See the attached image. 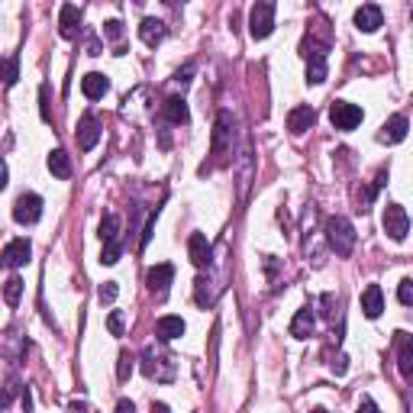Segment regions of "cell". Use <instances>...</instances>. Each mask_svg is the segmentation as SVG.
Listing matches in <instances>:
<instances>
[{
	"instance_id": "obj_1",
	"label": "cell",
	"mask_w": 413,
	"mask_h": 413,
	"mask_svg": "<svg viewBox=\"0 0 413 413\" xmlns=\"http://www.w3.org/2000/svg\"><path fill=\"white\" fill-rule=\"evenodd\" d=\"M326 243L336 255H352L355 249V226H352L346 216H329L326 220Z\"/></svg>"
},
{
	"instance_id": "obj_2",
	"label": "cell",
	"mask_w": 413,
	"mask_h": 413,
	"mask_svg": "<svg viewBox=\"0 0 413 413\" xmlns=\"http://www.w3.org/2000/svg\"><path fill=\"white\" fill-rule=\"evenodd\" d=\"M275 30V3L271 0H258L249 13V32L252 39H268Z\"/></svg>"
},
{
	"instance_id": "obj_3",
	"label": "cell",
	"mask_w": 413,
	"mask_h": 413,
	"mask_svg": "<svg viewBox=\"0 0 413 413\" xmlns=\"http://www.w3.org/2000/svg\"><path fill=\"white\" fill-rule=\"evenodd\" d=\"M381 226H384V233H388V239L403 243L407 233H410V216H407V210H403L401 203H388L381 216Z\"/></svg>"
},
{
	"instance_id": "obj_4",
	"label": "cell",
	"mask_w": 413,
	"mask_h": 413,
	"mask_svg": "<svg viewBox=\"0 0 413 413\" xmlns=\"http://www.w3.org/2000/svg\"><path fill=\"white\" fill-rule=\"evenodd\" d=\"M142 371H146V378H155V381H171V378H175V361H171V355H165V352H155L152 346H148V349L142 352Z\"/></svg>"
},
{
	"instance_id": "obj_5",
	"label": "cell",
	"mask_w": 413,
	"mask_h": 413,
	"mask_svg": "<svg viewBox=\"0 0 413 413\" xmlns=\"http://www.w3.org/2000/svg\"><path fill=\"white\" fill-rule=\"evenodd\" d=\"M361 107L359 104H349V100H333V107H329V123L336 129H342V133H352V129L361 123Z\"/></svg>"
},
{
	"instance_id": "obj_6",
	"label": "cell",
	"mask_w": 413,
	"mask_h": 413,
	"mask_svg": "<svg viewBox=\"0 0 413 413\" xmlns=\"http://www.w3.org/2000/svg\"><path fill=\"white\" fill-rule=\"evenodd\" d=\"M39 216H43V197L39 194H20L13 203V220L23 223V226H32V223H39Z\"/></svg>"
},
{
	"instance_id": "obj_7",
	"label": "cell",
	"mask_w": 413,
	"mask_h": 413,
	"mask_svg": "<svg viewBox=\"0 0 413 413\" xmlns=\"http://www.w3.org/2000/svg\"><path fill=\"white\" fill-rule=\"evenodd\" d=\"M233 113L230 110H220L216 113V126H213V155H226V148L233 142Z\"/></svg>"
},
{
	"instance_id": "obj_8",
	"label": "cell",
	"mask_w": 413,
	"mask_h": 413,
	"mask_svg": "<svg viewBox=\"0 0 413 413\" xmlns=\"http://www.w3.org/2000/svg\"><path fill=\"white\" fill-rule=\"evenodd\" d=\"M394 346H397V368L407 381H413V336L394 333Z\"/></svg>"
},
{
	"instance_id": "obj_9",
	"label": "cell",
	"mask_w": 413,
	"mask_h": 413,
	"mask_svg": "<svg viewBox=\"0 0 413 413\" xmlns=\"http://www.w3.org/2000/svg\"><path fill=\"white\" fill-rule=\"evenodd\" d=\"M407 129H410L407 117H403V113H394V117L381 126V133H378V142H384V146H397V142L407 139Z\"/></svg>"
},
{
	"instance_id": "obj_10",
	"label": "cell",
	"mask_w": 413,
	"mask_h": 413,
	"mask_svg": "<svg viewBox=\"0 0 413 413\" xmlns=\"http://www.w3.org/2000/svg\"><path fill=\"white\" fill-rule=\"evenodd\" d=\"M32 255V245L30 239H10V243L3 245V265L7 268H23L30 262Z\"/></svg>"
},
{
	"instance_id": "obj_11",
	"label": "cell",
	"mask_w": 413,
	"mask_h": 413,
	"mask_svg": "<svg viewBox=\"0 0 413 413\" xmlns=\"http://www.w3.org/2000/svg\"><path fill=\"white\" fill-rule=\"evenodd\" d=\"M188 255H191V262L197 268H210L213 245L207 243V236H203V233H191V239H188Z\"/></svg>"
},
{
	"instance_id": "obj_12",
	"label": "cell",
	"mask_w": 413,
	"mask_h": 413,
	"mask_svg": "<svg viewBox=\"0 0 413 413\" xmlns=\"http://www.w3.org/2000/svg\"><path fill=\"white\" fill-rule=\"evenodd\" d=\"M97 139H100V123H97L94 113H85L81 123H78V148L81 152H91L97 146Z\"/></svg>"
},
{
	"instance_id": "obj_13",
	"label": "cell",
	"mask_w": 413,
	"mask_h": 413,
	"mask_svg": "<svg viewBox=\"0 0 413 413\" xmlns=\"http://www.w3.org/2000/svg\"><path fill=\"white\" fill-rule=\"evenodd\" d=\"M146 281H148V291L159 297H165L168 294V284L175 281V268L171 265H155V268H148V275H146Z\"/></svg>"
},
{
	"instance_id": "obj_14",
	"label": "cell",
	"mask_w": 413,
	"mask_h": 413,
	"mask_svg": "<svg viewBox=\"0 0 413 413\" xmlns=\"http://www.w3.org/2000/svg\"><path fill=\"white\" fill-rule=\"evenodd\" d=\"M381 23H384V13H381V7H378V3H361L359 10H355V30L375 32Z\"/></svg>"
},
{
	"instance_id": "obj_15",
	"label": "cell",
	"mask_w": 413,
	"mask_h": 413,
	"mask_svg": "<svg viewBox=\"0 0 413 413\" xmlns=\"http://www.w3.org/2000/svg\"><path fill=\"white\" fill-rule=\"evenodd\" d=\"M317 123V110L310 104H304V107H294L291 113H287V129L294 133V136H300V133H307L310 126Z\"/></svg>"
},
{
	"instance_id": "obj_16",
	"label": "cell",
	"mask_w": 413,
	"mask_h": 413,
	"mask_svg": "<svg viewBox=\"0 0 413 413\" xmlns=\"http://www.w3.org/2000/svg\"><path fill=\"white\" fill-rule=\"evenodd\" d=\"M313 326H317V317H313V310L310 307H300L291 320V336L294 339H310L313 336Z\"/></svg>"
},
{
	"instance_id": "obj_17",
	"label": "cell",
	"mask_w": 413,
	"mask_h": 413,
	"mask_svg": "<svg viewBox=\"0 0 413 413\" xmlns=\"http://www.w3.org/2000/svg\"><path fill=\"white\" fill-rule=\"evenodd\" d=\"M384 310V294L378 284H368L365 291H361V313L368 320H378Z\"/></svg>"
},
{
	"instance_id": "obj_18",
	"label": "cell",
	"mask_w": 413,
	"mask_h": 413,
	"mask_svg": "<svg viewBox=\"0 0 413 413\" xmlns=\"http://www.w3.org/2000/svg\"><path fill=\"white\" fill-rule=\"evenodd\" d=\"M58 26H62L65 39H74V36H78V26H81V10H78L74 3H62V10H58Z\"/></svg>"
},
{
	"instance_id": "obj_19",
	"label": "cell",
	"mask_w": 413,
	"mask_h": 413,
	"mask_svg": "<svg viewBox=\"0 0 413 413\" xmlns=\"http://www.w3.org/2000/svg\"><path fill=\"white\" fill-rule=\"evenodd\" d=\"M161 113H165V120L175 123V126H184V123L191 120V110H188V104H184L181 97H168V100L161 104Z\"/></svg>"
},
{
	"instance_id": "obj_20",
	"label": "cell",
	"mask_w": 413,
	"mask_h": 413,
	"mask_svg": "<svg viewBox=\"0 0 413 413\" xmlns=\"http://www.w3.org/2000/svg\"><path fill=\"white\" fill-rule=\"evenodd\" d=\"M81 91H85L87 100H100V97L110 91V81H107L100 71H91V74H85V78H81Z\"/></svg>"
},
{
	"instance_id": "obj_21",
	"label": "cell",
	"mask_w": 413,
	"mask_h": 413,
	"mask_svg": "<svg viewBox=\"0 0 413 413\" xmlns=\"http://www.w3.org/2000/svg\"><path fill=\"white\" fill-rule=\"evenodd\" d=\"M155 336H159L161 342H171V339H178V336H184V320L181 317H159L155 320Z\"/></svg>"
},
{
	"instance_id": "obj_22",
	"label": "cell",
	"mask_w": 413,
	"mask_h": 413,
	"mask_svg": "<svg viewBox=\"0 0 413 413\" xmlns=\"http://www.w3.org/2000/svg\"><path fill=\"white\" fill-rule=\"evenodd\" d=\"M194 300H197V307H201V310L213 307L216 291H213V281L207 275H197V281H194Z\"/></svg>"
},
{
	"instance_id": "obj_23",
	"label": "cell",
	"mask_w": 413,
	"mask_h": 413,
	"mask_svg": "<svg viewBox=\"0 0 413 413\" xmlns=\"http://www.w3.org/2000/svg\"><path fill=\"white\" fill-rule=\"evenodd\" d=\"M139 36H142V43L146 45H159L161 39H165V23L146 16V20L139 23Z\"/></svg>"
},
{
	"instance_id": "obj_24",
	"label": "cell",
	"mask_w": 413,
	"mask_h": 413,
	"mask_svg": "<svg viewBox=\"0 0 413 413\" xmlns=\"http://www.w3.org/2000/svg\"><path fill=\"white\" fill-rule=\"evenodd\" d=\"M49 171H52L55 178H71V155L65 152V148H55L52 155H49Z\"/></svg>"
},
{
	"instance_id": "obj_25",
	"label": "cell",
	"mask_w": 413,
	"mask_h": 413,
	"mask_svg": "<svg viewBox=\"0 0 413 413\" xmlns=\"http://www.w3.org/2000/svg\"><path fill=\"white\" fill-rule=\"evenodd\" d=\"M100 239L107 243H120V216L117 213H107L104 220H100Z\"/></svg>"
},
{
	"instance_id": "obj_26",
	"label": "cell",
	"mask_w": 413,
	"mask_h": 413,
	"mask_svg": "<svg viewBox=\"0 0 413 413\" xmlns=\"http://www.w3.org/2000/svg\"><path fill=\"white\" fill-rule=\"evenodd\" d=\"M23 297V281L16 275L7 278V284H3V300H7V307H16Z\"/></svg>"
},
{
	"instance_id": "obj_27",
	"label": "cell",
	"mask_w": 413,
	"mask_h": 413,
	"mask_svg": "<svg viewBox=\"0 0 413 413\" xmlns=\"http://www.w3.org/2000/svg\"><path fill=\"white\" fill-rule=\"evenodd\" d=\"M326 81V62H307V85H323Z\"/></svg>"
},
{
	"instance_id": "obj_28",
	"label": "cell",
	"mask_w": 413,
	"mask_h": 413,
	"mask_svg": "<svg viewBox=\"0 0 413 413\" xmlns=\"http://www.w3.org/2000/svg\"><path fill=\"white\" fill-rule=\"evenodd\" d=\"M133 355H129V352H120V359H117V378L120 381H129V375H133V368H136V365H133Z\"/></svg>"
},
{
	"instance_id": "obj_29",
	"label": "cell",
	"mask_w": 413,
	"mask_h": 413,
	"mask_svg": "<svg viewBox=\"0 0 413 413\" xmlns=\"http://www.w3.org/2000/svg\"><path fill=\"white\" fill-rule=\"evenodd\" d=\"M16 78H20V58H16V55H10V58H7V65H3V85L13 87V85H16Z\"/></svg>"
},
{
	"instance_id": "obj_30",
	"label": "cell",
	"mask_w": 413,
	"mask_h": 413,
	"mask_svg": "<svg viewBox=\"0 0 413 413\" xmlns=\"http://www.w3.org/2000/svg\"><path fill=\"white\" fill-rule=\"evenodd\" d=\"M97 297H100V304H113L120 297V284L117 281H104V284L97 287Z\"/></svg>"
},
{
	"instance_id": "obj_31",
	"label": "cell",
	"mask_w": 413,
	"mask_h": 413,
	"mask_svg": "<svg viewBox=\"0 0 413 413\" xmlns=\"http://www.w3.org/2000/svg\"><path fill=\"white\" fill-rule=\"evenodd\" d=\"M120 255H123V243H107L104 252H100V262H104V265H117Z\"/></svg>"
},
{
	"instance_id": "obj_32",
	"label": "cell",
	"mask_w": 413,
	"mask_h": 413,
	"mask_svg": "<svg viewBox=\"0 0 413 413\" xmlns=\"http://www.w3.org/2000/svg\"><path fill=\"white\" fill-rule=\"evenodd\" d=\"M107 329H110L113 336H123V333H126V320H123V313H120V310H113V313L107 317Z\"/></svg>"
},
{
	"instance_id": "obj_33",
	"label": "cell",
	"mask_w": 413,
	"mask_h": 413,
	"mask_svg": "<svg viewBox=\"0 0 413 413\" xmlns=\"http://www.w3.org/2000/svg\"><path fill=\"white\" fill-rule=\"evenodd\" d=\"M397 300H401L403 307H413V281L410 278H403L401 284H397Z\"/></svg>"
},
{
	"instance_id": "obj_34",
	"label": "cell",
	"mask_w": 413,
	"mask_h": 413,
	"mask_svg": "<svg viewBox=\"0 0 413 413\" xmlns=\"http://www.w3.org/2000/svg\"><path fill=\"white\" fill-rule=\"evenodd\" d=\"M39 113H43V120L49 123L52 120V110H49V85L39 87Z\"/></svg>"
},
{
	"instance_id": "obj_35",
	"label": "cell",
	"mask_w": 413,
	"mask_h": 413,
	"mask_svg": "<svg viewBox=\"0 0 413 413\" xmlns=\"http://www.w3.org/2000/svg\"><path fill=\"white\" fill-rule=\"evenodd\" d=\"M155 220H159V210L155 213H148V220H146V230H142V239H139V245L146 249L148 239H152V233H155Z\"/></svg>"
},
{
	"instance_id": "obj_36",
	"label": "cell",
	"mask_w": 413,
	"mask_h": 413,
	"mask_svg": "<svg viewBox=\"0 0 413 413\" xmlns=\"http://www.w3.org/2000/svg\"><path fill=\"white\" fill-rule=\"evenodd\" d=\"M104 36L117 43L120 36H123V23H120V20H107V23H104Z\"/></svg>"
},
{
	"instance_id": "obj_37",
	"label": "cell",
	"mask_w": 413,
	"mask_h": 413,
	"mask_svg": "<svg viewBox=\"0 0 413 413\" xmlns=\"http://www.w3.org/2000/svg\"><path fill=\"white\" fill-rule=\"evenodd\" d=\"M191 74H194V65H184V68L175 74V81H178V85H188V81H191Z\"/></svg>"
},
{
	"instance_id": "obj_38",
	"label": "cell",
	"mask_w": 413,
	"mask_h": 413,
	"mask_svg": "<svg viewBox=\"0 0 413 413\" xmlns=\"http://www.w3.org/2000/svg\"><path fill=\"white\" fill-rule=\"evenodd\" d=\"M333 371H336V375H346V371H349V359H346V355H339V359L333 361Z\"/></svg>"
},
{
	"instance_id": "obj_39",
	"label": "cell",
	"mask_w": 413,
	"mask_h": 413,
	"mask_svg": "<svg viewBox=\"0 0 413 413\" xmlns=\"http://www.w3.org/2000/svg\"><path fill=\"white\" fill-rule=\"evenodd\" d=\"M359 413H381V410H378V403L371 401V397H365V401H361V407H359Z\"/></svg>"
},
{
	"instance_id": "obj_40",
	"label": "cell",
	"mask_w": 413,
	"mask_h": 413,
	"mask_svg": "<svg viewBox=\"0 0 413 413\" xmlns=\"http://www.w3.org/2000/svg\"><path fill=\"white\" fill-rule=\"evenodd\" d=\"M117 413H136V403H133V401H120L117 403Z\"/></svg>"
},
{
	"instance_id": "obj_41",
	"label": "cell",
	"mask_w": 413,
	"mask_h": 413,
	"mask_svg": "<svg viewBox=\"0 0 413 413\" xmlns=\"http://www.w3.org/2000/svg\"><path fill=\"white\" fill-rule=\"evenodd\" d=\"M23 413H32V394H30V388L23 391Z\"/></svg>"
},
{
	"instance_id": "obj_42",
	"label": "cell",
	"mask_w": 413,
	"mask_h": 413,
	"mask_svg": "<svg viewBox=\"0 0 413 413\" xmlns=\"http://www.w3.org/2000/svg\"><path fill=\"white\" fill-rule=\"evenodd\" d=\"M10 171H7V165H3V168H0V188H7V184H10Z\"/></svg>"
},
{
	"instance_id": "obj_43",
	"label": "cell",
	"mask_w": 413,
	"mask_h": 413,
	"mask_svg": "<svg viewBox=\"0 0 413 413\" xmlns=\"http://www.w3.org/2000/svg\"><path fill=\"white\" fill-rule=\"evenodd\" d=\"M71 413H87V407H85V403L74 401V403H71Z\"/></svg>"
},
{
	"instance_id": "obj_44",
	"label": "cell",
	"mask_w": 413,
	"mask_h": 413,
	"mask_svg": "<svg viewBox=\"0 0 413 413\" xmlns=\"http://www.w3.org/2000/svg\"><path fill=\"white\" fill-rule=\"evenodd\" d=\"M152 413H168V407L165 403H152Z\"/></svg>"
},
{
	"instance_id": "obj_45",
	"label": "cell",
	"mask_w": 413,
	"mask_h": 413,
	"mask_svg": "<svg viewBox=\"0 0 413 413\" xmlns=\"http://www.w3.org/2000/svg\"><path fill=\"white\" fill-rule=\"evenodd\" d=\"M310 413H326V410H320V407H317V410H310Z\"/></svg>"
}]
</instances>
